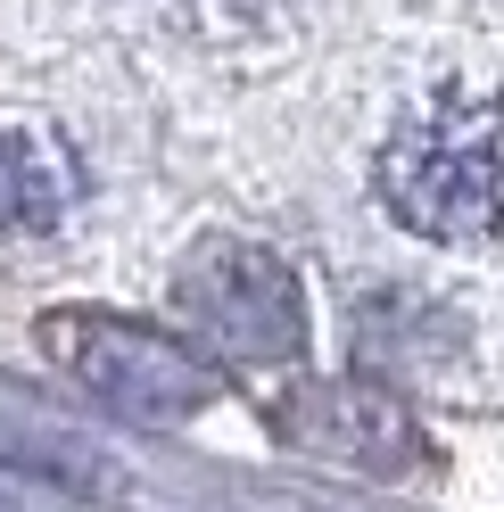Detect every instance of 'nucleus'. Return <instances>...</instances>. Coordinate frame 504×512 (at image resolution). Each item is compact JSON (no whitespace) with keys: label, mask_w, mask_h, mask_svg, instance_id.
Here are the masks:
<instances>
[{"label":"nucleus","mask_w":504,"mask_h":512,"mask_svg":"<svg viewBox=\"0 0 504 512\" xmlns=\"http://www.w3.org/2000/svg\"><path fill=\"white\" fill-rule=\"evenodd\" d=\"M67 207H75V166H67V149L42 141V133L0 124V240H9V232H50Z\"/></svg>","instance_id":"nucleus-5"},{"label":"nucleus","mask_w":504,"mask_h":512,"mask_svg":"<svg viewBox=\"0 0 504 512\" xmlns=\"http://www.w3.org/2000/svg\"><path fill=\"white\" fill-rule=\"evenodd\" d=\"M174 314L224 364H298L306 356L298 273L257 240H199L174 273Z\"/></svg>","instance_id":"nucleus-2"},{"label":"nucleus","mask_w":504,"mask_h":512,"mask_svg":"<svg viewBox=\"0 0 504 512\" xmlns=\"http://www.w3.org/2000/svg\"><path fill=\"white\" fill-rule=\"evenodd\" d=\"M381 199L422 240H488L504 215V157L496 116L471 100H430L381 149Z\"/></svg>","instance_id":"nucleus-1"},{"label":"nucleus","mask_w":504,"mask_h":512,"mask_svg":"<svg viewBox=\"0 0 504 512\" xmlns=\"http://www.w3.org/2000/svg\"><path fill=\"white\" fill-rule=\"evenodd\" d=\"M273 422H281L290 446L356 463V471H405L422 455L414 413H405V397H389L381 380H298V389L273 405Z\"/></svg>","instance_id":"nucleus-4"},{"label":"nucleus","mask_w":504,"mask_h":512,"mask_svg":"<svg viewBox=\"0 0 504 512\" xmlns=\"http://www.w3.org/2000/svg\"><path fill=\"white\" fill-rule=\"evenodd\" d=\"M42 347L67 364V380H83L100 405L133 413V422H182L215 397V372L191 347L149 323H124V314H50Z\"/></svg>","instance_id":"nucleus-3"}]
</instances>
